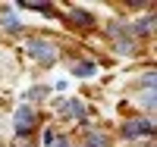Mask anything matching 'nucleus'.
<instances>
[{"label": "nucleus", "mask_w": 157, "mask_h": 147, "mask_svg": "<svg viewBox=\"0 0 157 147\" xmlns=\"http://www.w3.org/2000/svg\"><path fill=\"white\" fill-rule=\"evenodd\" d=\"M69 19H72L75 25H91V22H94V16H91V13H85V9H72Z\"/></svg>", "instance_id": "obj_7"}, {"label": "nucleus", "mask_w": 157, "mask_h": 147, "mask_svg": "<svg viewBox=\"0 0 157 147\" xmlns=\"http://www.w3.org/2000/svg\"><path fill=\"white\" fill-rule=\"evenodd\" d=\"M35 122H38V116H35V110H32V106H19V110H16V116H13V128H16L19 135L32 131V128H35Z\"/></svg>", "instance_id": "obj_2"}, {"label": "nucleus", "mask_w": 157, "mask_h": 147, "mask_svg": "<svg viewBox=\"0 0 157 147\" xmlns=\"http://www.w3.org/2000/svg\"><path fill=\"white\" fill-rule=\"evenodd\" d=\"M154 25H157V19H154V16H145V19H138V22L132 25V31H135V35H148V31H154Z\"/></svg>", "instance_id": "obj_6"}, {"label": "nucleus", "mask_w": 157, "mask_h": 147, "mask_svg": "<svg viewBox=\"0 0 157 147\" xmlns=\"http://www.w3.org/2000/svg\"><path fill=\"white\" fill-rule=\"evenodd\" d=\"M141 100H145V106H154V91H148V94L141 97Z\"/></svg>", "instance_id": "obj_13"}, {"label": "nucleus", "mask_w": 157, "mask_h": 147, "mask_svg": "<svg viewBox=\"0 0 157 147\" xmlns=\"http://www.w3.org/2000/svg\"><path fill=\"white\" fill-rule=\"evenodd\" d=\"M88 147H107V138L94 131V135H88Z\"/></svg>", "instance_id": "obj_9"}, {"label": "nucleus", "mask_w": 157, "mask_h": 147, "mask_svg": "<svg viewBox=\"0 0 157 147\" xmlns=\"http://www.w3.org/2000/svg\"><path fill=\"white\" fill-rule=\"evenodd\" d=\"M116 50L120 53H132V41H116Z\"/></svg>", "instance_id": "obj_12"}, {"label": "nucleus", "mask_w": 157, "mask_h": 147, "mask_svg": "<svg viewBox=\"0 0 157 147\" xmlns=\"http://www.w3.org/2000/svg\"><path fill=\"white\" fill-rule=\"evenodd\" d=\"M13 147H32V141H25V138H19V141L13 144Z\"/></svg>", "instance_id": "obj_14"}, {"label": "nucleus", "mask_w": 157, "mask_h": 147, "mask_svg": "<svg viewBox=\"0 0 157 147\" xmlns=\"http://www.w3.org/2000/svg\"><path fill=\"white\" fill-rule=\"evenodd\" d=\"M154 131V122L151 119H129L123 125V135L126 138H141V135H151Z\"/></svg>", "instance_id": "obj_3"}, {"label": "nucleus", "mask_w": 157, "mask_h": 147, "mask_svg": "<svg viewBox=\"0 0 157 147\" xmlns=\"http://www.w3.org/2000/svg\"><path fill=\"white\" fill-rule=\"evenodd\" d=\"M44 144H47V147H66L69 141L60 138V135H54V131H44Z\"/></svg>", "instance_id": "obj_8"}, {"label": "nucleus", "mask_w": 157, "mask_h": 147, "mask_svg": "<svg viewBox=\"0 0 157 147\" xmlns=\"http://www.w3.org/2000/svg\"><path fill=\"white\" fill-rule=\"evenodd\" d=\"M72 75L91 78V75H94V63H91V60H75V63H72Z\"/></svg>", "instance_id": "obj_5"}, {"label": "nucleus", "mask_w": 157, "mask_h": 147, "mask_svg": "<svg viewBox=\"0 0 157 147\" xmlns=\"http://www.w3.org/2000/svg\"><path fill=\"white\" fill-rule=\"evenodd\" d=\"M44 94H47V88H32V91H29L25 97H29V100H41Z\"/></svg>", "instance_id": "obj_10"}, {"label": "nucleus", "mask_w": 157, "mask_h": 147, "mask_svg": "<svg viewBox=\"0 0 157 147\" xmlns=\"http://www.w3.org/2000/svg\"><path fill=\"white\" fill-rule=\"evenodd\" d=\"M25 47H29V53H32L38 63H54L57 60V47L50 44V41H44V38H32Z\"/></svg>", "instance_id": "obj_1"}, {"label": "nucleus", "mask_w": 157, "mask_h": 147, "mask_svg": "<svg viewBox=\"0 0 157 147\" xmlns=\"http://www.w3.org/2000/svg\"><path fill=\"white\" fill-rule=\"evenodd\" d=\"M60 113L66 119H72V122H82L85 119V106H82V100H66V103H60Z\"/></svg>", "instance_id": "obj_4"}, {"label": "nucleus", "mask_w": 157, "mask_h": 147, "mask_svg": "<svg viewBox=\"0 0 157 147\" xmlns=\"http://www.w3.org/2000/svg\"><path fill=\"white\" fill-rule=\"evenodd\" d=\"M3 25H6V28H19V19L13 16V13H6V16H3Z\"/></svg>", "instance_id": "obj_11"}]
</instances>
